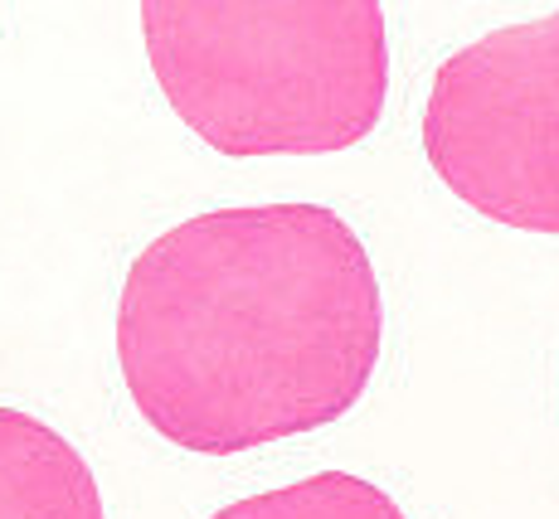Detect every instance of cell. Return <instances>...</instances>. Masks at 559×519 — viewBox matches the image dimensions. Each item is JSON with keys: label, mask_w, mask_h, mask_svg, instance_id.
<instances>
[{"label": "cell", "mask_w": 559, "mask_h": 519, "mask_svg": "<svg viewBox=\"0 0 559 519\" xmlns=\"http://www.w3.org/2000/svg\"><path fill=\"white\" fill-rule=\"evenodd\" d=\"M374 263L326 204L214 209L166 229L117 301L136 413L200 457L302 437L360 403L380 364Z\"/></svg>", "instance_id": "cell-1"}, {"label": "cell", "mask_w": 559, "mask_h": 519, "mask_svg": "<svg viewBox=\"0 0 559 519\" xmlns=\"http://www.w3.org/2000/svg\"><path fill=\"white\" fill-rule=\"evenodd\" d=\"M210 519H404V510L360 475L321 471L297 485H283V491L234 500Z\"/></svg>", "instance_id": "cell-5"}, {"label": "cell", "mask_w": 559, "mask_h": 519, "mask_svg": "<svg viewBox=\"0 0 559 519\" xmlns=\"http://www.w3.org/2000/svg\"><path fill=\"white\" fill-rule=\"evenodd\" d=\"M170 112L219 156H331L380 126V0H142Z\"/></svg>", "instance_id": "cell-2"}, {"label": "cell", "mask_w": 559, "mask_h": 519, "mask_svg": "<svg viewBox=\"0 0 559 519\" xmlns=\"http://www.w3.org/2000/svg\"><path fill=\"white\" fill-rule=\"evenodd\" d=\"M424 156L481 219L559 233V10L438 63Z\"/></svg>", "instance_id": "cell-3"}, {"label": "cell", "mask_w": 559, "mask_h": 519, "mask_svg": "<svg viewBox=\"0 0 559 519\" xmlns=\"http://www.w3.org/2000/svg\"><path fill=\"white\" fill-rule=\"evenodd\" d=\"M0 519H103L88 461L20 408H0Z\"/></svg>", "instance_id": "cell-4"}]
</instances>
